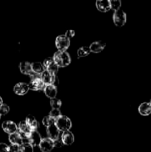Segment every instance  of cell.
Listing matches in <instances>:
<instances>
[{"label": "cell", "instance_id": "6da1fadb", "mask_svg": "<svg viewBox=\"0 0 151 152\" xmlns=\"http://www.w3.org/2000/svg\"><path fill=\"white\" fill-rule=\"evenodd\" d=\"M53 60L59 67H66L71 62L70 56L67 51L58 50L53 55Z\"/></svg>", "mask_w": 151, "mask_h": 152}, {"label": "cell", "instance_id": "7a4b0ae2", "mask_svg": "<svg viewBox=\"0 0 151 152\" xmlns=\"http://www.w3.org/2000/svg\"><path fill=\"white\" fill-rule=\"evenodd\" d=\"M55 125L59 129V131L65 132L70 129L71 126H72V123L68 117L61 115L60 117L56 119Z\"/></svg>", "mask_w": 151, "mask_h": 152}, {"label": "cell", "instance_id": "3957f363", "mask_svg": "<svg viewBox=\"0 0 151 152\" xmlns=\"http://www.w3.org/2000/svg\"><path fill=\"white\" fill-rule=\"evenodd\" d=\"M70 39L65 35H60L56 39V46L59 50L66 51L70 46Z\"/></svg>", "mask_w": 151, "mask_h": 152}, {"label": "cell", "instance_id": "277c9868", "mask_svg": "<svg viewBox=\"0 0 151 152\" xmlns=\"http://www.w3.org/2000/svg\"><path fill=\"white\" fill-rule=\"evenodd\" d=\"M43 65L44 67V69L50 72V74L56 76L59 71V66L56 65L55 61L53 60V58L48 57L44 61Z\"/></svg>", "mask_w": 151, "mask_h": 152}, {"label": "cell", "instance_id": "5b68a950", "mask_svg": "<svg viewBox=\"0 0 151 152\" xmlns=\"http://www.w3.org/2000/svg\"><path fill=\"white\" fill-rule=\"evenodd\" d=\"M113 22L116 26L121 27L126 23V20H127V16H126V13H124L123 10H118L115 11L113 16Z\"/></svg>", "mask_w": 151, "mask_h": 152}, {"label": "cell", "instance_id": "8992f818", "mask_svg": "<svg viewBox=\"0 0 151 152\" xmlns=\"http://www.w3.org/2000/svg\"><path fill=\"white\" fill-rule=\"evenodd\" d=\"M41 137L40 135V134L36 131H32L30 132L28 137H27V142L28 143L30 144L33 147L37 146V145H39L40 142L41 141Z\"/></svg>", "mask_w": 151, "mask_h": 152}, {"label": "cell", "instance_id": "52a82bcc", "mask_svg": "<svg viewBox=\"0 0 151 152\" xmlns=\"http://www.w3.org/2000/svg\"><path fill=\"white\" fill-rule=\"evenodd\" d=\"M1 127H2L3 131H4L5 133L8 134L9 135L12 134L13 133H16L18 131V127L17 125L13 121H10V120H7V121H4V123L1 125Z\"/></svg>", "mask_w": 151, "mask_h": 152}, {"label": "cell", "instance_id": "ba28073f", "mask_svg": "<svg viewBox=\"0 0 151 152\" xmlns=\"http://www.w3.org/2000/svg\"><path fill=\"white\" fill-rule=\"evenodd\" d=\"M41 80L45 86H49V85H53L55 86V83L56 81V76L50 74L47 71H44L42 74H41Z\"/></svg>", "mask_w": 151, "mask_h": 152}, {"label": "cell", "instance_id": "9c48e42d", "mask_svg": "<svg viewBox=\"0 0 151 152\" xmlns=\"http://www.w3.org/2000/svg\"><path fill=\"white\" fill-rule=\"evenodd\" d=\"M38 146H39L40 150L42 152H50L54 148L53 141L49 139L48 137L44 138V139L41 140Z\"/></svg>", "mask_w": 151, "mask_h": 152}, {"label": "cell", "instance_id": "30bf717a", "mask_svg": "<svg viewBox=\"0 0 151 152\" xmlns=\"http://www.w3.org/2000/svg\"><path fill=\"white\" fill-rule=\"evenodd\" d=\"M29 86L27 83H19L16 85H15L14 88H13V91L16 94L19 95V96H22L28 93L29 91Z\"/></svg>", "mask_w": 151, "mask_h": 152}, {"label": "cell", "instance_id": "8fae6325", "mask_svg": "<svg viewBox=\"0 0 151 152\" xmlns=\"http://www.w3.org/2000/svg\"><path fill=\"white\" fill-rule=\"evenodd\" d=\"M17 127H18L17 132L22 135V137H23L24 139H25V138H26L27 139L28 135H29L30 134V132H32V130H31V129L29 128V126L27 125V123H25V121L20 122V123H19V125L17 126Z\"/></svg>", "mask_w": 151, "mask_h": 152}, {"label": "cell", "instance_id": "7c38bea8", "mask_svg": "<svg viewBox=\"0 0 151 152\" xmlns=\"http://www.w3.org/2000/svg\"><path fill=\"white\" fill-rule=\"evenodd\" d=\"M59 132H60V131L59 130V129L56 127V126L55 124L47 128V137H48L49 139H50L53 141L59 139Z\"/></svg>", "mask_w": 151, "mask_h": 152}, {"label": "cell", "instance_id": "4fadbf2b", "mask_svg": "<svg viewBox=\"0 0 151 152\" xmlns=\"http://www.w3.org/2000/svg\"><path fill=\"white\" fill-rule=\"evenodd\" d=\"M29 86V89L32 91H37L41 90L44 88V84L43 83V82L41 81V78L38 79H34V80H31V81L30 82V83L28 84Z\"/></svg>", "mask_w": 151, "mask_h": 152}, {"label": "cell", "instance_id": "5bb4252c", "mask_svg": "<svg viewBox=\"0 0 151 152\" xmlns=\"http://www.w3.org/2000/svg\"><path fill=\"white\" fill-rule=\"evenodd\" d=\"M9 141L10 142V143L13 144V145H17L20 146L21 145H22L24 142H25V139L22 137V135L19 133V132H16V133H13L12 134L9 135Z\"/></svg>", "mask_w": 151, "mask_h": 152}, {"label": "cell", "instance_id": "9a60e30c", "mask_svg": "<svg viewBox=\"0 0 151 152\" xmlns=\"http://www.w3.org/2000/svg\"><path fill=\"white\" fill-rule=\"evenodd\" d=\"M96 5L98 10L101 12H107L111 9L110 1L109 0H98Z\"/></svg>", "mask_w": 151, "mask_h": 152}, {"label": "cell", "instance_id": "2e32d148", "mask_svg": "<svg viewBox=\"0 0 151 152\" xmlns=\"http://www.w3.org/2000/svg\"><path fill=\"white\" fill-rule=\"evenodd\" d=\"M61 140H62L64 145H70L74 142V136L72 132H70V131H67V132L62 133Z\"/></svg>", "mask_w": 151, "mask_h": 152}, {"label": "cell", "instance_id": "e0dca14e", "mask_svg": "<svg viewBox=\"0 0 151 152\" xmlns=\"http://www.w3.org/2000/svg\"><path fill=\"white\" fill-rule=\"evenodd\" d=\"M44 91L46 96L51 99L56 98V94H57V89H56V86H53V85L44 86Z\"/></svg>", "mask_w": 151, "mask_h": 152}, {"label": "cell", "instance_id": "ac0fdd59", "mask_svg": "<svg viewBox=\"0 0 151 152\" xmlns=\"http://www.w3.org/2000/svg\"><path fill=\"white\" fill-rule=\"evenodd\" d=\"M105 46H106V44H105V42L96 41L92 43L89 48H90V51L91 52H93V53H99V52L104 50Z\"/></svg>", "mask_w": 151, "mask_h": 152}, {"label": "cell", "instance_id": "d6986e66", "mask_svg": "<svg viewBox=\"0 0 151 152\" xmlns=\"http://www.w3.org/2000/svg\"><path fill=\"white\" fill-rule=\"evenodd\" d=\"M139 112L142 116H148L151 114V105L150 102H143L139 107Z\"/></svg>", "mask_w": 151, "mask_h": 152}, {"label": "cell", "instance_id": "ffe728a7", "mask_svg": "<svg viewBox=\"0 0 151 152\" xmlns=\"http://www.w3.org/2000/svg\"><path fill=\"white\" fill-rule=\"evenodd\" d=\"M19 69L23 74L30 75L32 73L31 64L28 62H22L19 65Z\"/></svg>", "mask_w": 151, "mask_h": 152}, {"label": "cell", "instance_id": "44dd1931", "mask_svg": "<svg viewBox=\"0 0 151 152\" xmlns=\"http://www.w3.org/2000/svg\"><path fill=\"white\" fill-rule=\"evenodd\" d=\"M25 123H27V125L29 126V128L32 131H36L37 127H38V122H37L36 119L31 115H29L27 117Z\"/></svg>", "mask_w": 151, "mask_h": 152}, {"label": "cell", "instance_id": "7402d4cb", "mask_svg": "<svg viewBox=\"0 0 151 152\" xmlns=\"http://www.w3.org/2000/svg\"><path fill=\"white\" fill-rule=\"evenodd\" d=\"M31 67H32V72L39 74V75H41L45 71L44 65L41 62H33V63L31 64Z\"/></svg>", "mask_w": 151, "mask_h": 152}, {"label": "cell", "instance_id": "603a6c76", "mask_svg": "<svg viewBox=\"0 0 151 152\" xmlns=\"http://www.w3.org/2000/svg\"><path fill=\"white\" fill-rule=\"evenodd\" d=\"M90 49L89 47L87 46H83V47L80 48L77 51V54L79 57H84V56H87L90 53Z\"/></svg>", "mask_w": 151, "mask_h": 152}, {"label": "cell", "instance_id": "cb8c5ba5", "mask_svg": "<svg viewBox=\"0 0 151 152\" xmlns=\"http://www.w3.org/2000/svg\"><path fill=\"white\" fill-rule=\"evenodd\" d=\"M55 122H56V119L53 118V117H50V116H47V117H44L42 120V123L45 127H49V126H51L55 124Z\"/></svg>", "mask_w": 151, "mask_h": 152}, {"label": "cell", "instance_id": "d4e9b609", "mask_svg": "<svg viewBox=\"0 0 151 152\" xmlns=\"http://www.w3.org/2000/svg\"><path fill=\"white\" fill-rule=\"evenodd\" d=\"M19 151L20 152H33V147L28 142H24L22 145H20Z\"/></svg>", "mask_w": 151, "mask_h": 152}, {"label": "cell", "instance_id": "484cf974", "mask_svg": "<svg viewBox=\"0 0 151 152\" xmlns=\"http://www.w3.org/2000/svg\"><path fill=\"white\" fill-rule=\"evenodd\" d=\"M50 105H51L52 108L59 109L61 105H62V102H61L60 99L54 98V99H52L51 100H50Z\"/></svg>", "mask_w": 151, "mask_h": 152}, {"label": "cell", "instance_id": "4316f807", "mask_svg": "<svg viewBox=\"0 0 151 152\" xmlns=\"http://www.w3.org/2000/svg\"><path fill=\"white\" fill-rule=\"evenodd\" d=\"M110 5L111 9H113V10H114L115 11H116V10H120L121 2L119 0H112V1H110Z\"/></svg>", "mask_w": 151, "mask_h": 152}, {"label": "cell", "instance_id": "83f0119b", "mask_svg": "<svg viewBox=\"0 0 151 152\" xmlns=\"http://www.w3.org/2000/svg\"><path fill=\"white\" fill-rule=\"evenodd\" d=\"M9 111H10V108H9L8 105H6V104H3L0 108V115H6Z\"/></svg>", "mask_w": 151, "mask_h": 152}, {"label": "cell", "instance_id": "f1b7e54d", "mask_svg": "<svg viewBox=\"0 0 151 152\" xmlns=\"http://www.w3.org/2000/svg\"><path fill=\"white\" fill-rule=\"evenodd\" d=\"M50 117H53V118L56 119L61 116V111L59 109H56V108H52V110L50 112Z\"/></svg>", "mask_w": 151, "mask_h": 152}, {"label": "cell", "instance_id": "f546056e", "mask_svg": "<svg viewBox=\"0 0 151 152\" xmlns=\"http://www.w3.org/2000/svg\"><path fill=\"white\" fill-rule=\"evenodd\" d=\"M10 146L7 144L0 142V152H10Z\"/></svg>", "mask_w": 151, "mask_h": 152}, {"label": "cell", "instance_id": "4dcf8cb0", "mask_svg": "<svg viewBox=\"0 0 151 152\" xmlns=\"http://www.w3.org/2000/svg\"><path fill=\"white\" fill-rule=\"evenodd\" d=\"M63 142H62V140L60 139H57L56 140L53 141V145L54 147H56V148H59V147H62L63 145Z\"/></svg>", "mask_w": 151, "mask_h": 152}, {"label": "cell", "instance_id": "1f68e13d", "mask_svg": "<svg viewBox=\"0 0 151 152\" xmlns=\"http://www.w3.org/2000/svg\"><path fill=\"white\" fill-rule=\"evenodd\" d=\"M65 35L69 39H70L73 38V37H74V35H75V32H74V31H73V30H69V31H67L66 34H65Z\"/></svg>", "mask_w": 151, "mask_h": 152}, {"label": "cell", "instance_id": "d6a6232c", "mask_svg": "<svg viewBox=\"0 0 151 152\" xmlns=\"http://www.w3.org/2000/svg\"><path fill=\"white\" fill-rule=\"evenodd\" d=\"M19 148H20V146L17 145H13V144H11V145L10 146V151H13V152L18 151L19 150Z\"/></svg>", "mask_w": 151, "mask_h": 152}, {"label": "cell", "instance_id": "836d02e7", "mask_svg": "<svg viewBox=\"0 0 151 152\" xmlns=\"http://www.w3.org/2000/svg\"><path fill=\"white\" fill-rule=\"evenodd\" d=\"M3 105V100H2V98L0 96V108H1V105Z\"/></svg>", "mask_w": 151, "mask_h": 152}, {"label": "cell", "instance_id": "e575fe53", "mask_svg": "<svg viewBox=\"0 0 151 152\" xmlns=\"http://www.w3.org/2000/svg\"><path fill=\"white\" fill-rule=\"evenodd\" d=\"M150 105H151V100H150Z\"/></svg>", "mask_w": 151, "mask_h": 152}, {"label": "cell", "instance_id": "d590c367", "mask_svg": "<svg viewBox=\"0 0 151 152\" xmlns=\"http://www.w3.org/2000/svg\"><path fill=\"white\" fill-rule=\"evenodd\" d=\"M0 119H1V115H0Z\"/></svg>", "mask_w": 151, "mask_h": 152}]
</instances>
